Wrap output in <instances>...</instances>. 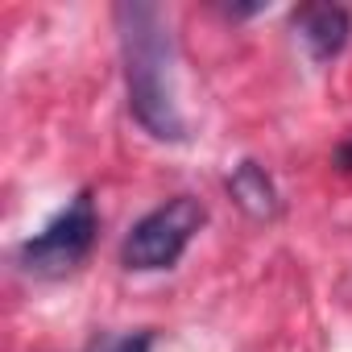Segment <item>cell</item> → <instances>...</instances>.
<instances>
[{"label": "cell", "instance_id": "6da1fadb", "mask_svg": "<svg viewBox=\"0 0 352 352\" xmlns=\"http://www.w3.org/2000/svg\"><path fill=\"white\" fill-rule=\"evenodd\" d=\"M116 30L133 120L157 141H187V120L174 96V46L162 9L141 5V0L116 5Z\"/></svg>", "mask_w": 352, "mask_h": 352}, {"label": "cell", "instance_id": "7a4b0ae2", "mask_svg": "<svg viewBox=\"0 0 352 352\" xmlns=\"http://www.w3.org/2000/svg\"><path fill=\"white\" fill-rule=\"evenodd\" d=\"M204 224H208V208L195 195H174L129 228V236L120 245V265L137 270V274L170 270L187 253V245L195 241V232Z\"/></svg>", "mask_w": 352, "mask_h": 352}, {"label": "cell", "instance_id": "3957f363", "mask_svg": "<svg viewBox=\"0 0 352 352\" xmlns=\"http://www.w3.org/2000/svg\"><path fill=\"white\" fill-rule=\"evenodd\" d=\"M96 232H100L96 199H91V191H79L38 236H30L17 249V265L34 278H67L71 270H79L87 261Z\"/></svg>", "mask_w": 352, "mask_h": 352}, {"label": "cell", "instance_id": "277c9868", "mask_svg": "<svg viewBox=\"0 0 352 352\" xmlns=\"http://www.w3.org/2000/svg\"><path fill=\"white\" fill-rule=\"evenodd\" d=\"M294 30L315 63H331L352 38V13L344 5H302L294 13Z\"/></svg>", "mask_w": 352, "mask_h": 352}, {"label": "cell", "instance_id": "5b68a950", "mask_svg": "<svg viewBox=\"0 0 352 352\" xmlns=\"http://www.w3.org/2000/svg\"><path fill=\"white\" fill-rule=\"evenodd\" d=\"M228 195L236 199V208L253 220H274L282 212V199H278V187L274 179L257 166V162H241L232 174H228Z\"/></svg>", "mask_w": 352, "mask_h": 352}, {"label": "cell", "instance_id": "8992f818", "mask_svg": "<svg viewBox=\"0 0 352 352\" xmlns=\"http://www.w3.org/2000/svg\"><path fill=\"white\" fill-rule=\"evenodd\" d=\"M149 348H153V336H149V331H129V336L104 340L96 352H149Z\"/></svg>", "mask_w": 352, "mask_h": 352}, {"label": "cell", "instance_id": "52a82bcc", "mask_svg": "<svg viewBox=\"0 0 352 352\" xmlns=\"http://www.w3.org/2000/svg\"><path fill=\"white\" fill-rule=\"evenodd\" d=\"M228 17H253V13H265V5L257 0V5H224Z\"/></svg>", "mask_w": 352, "mask_h": 352}, {"label": "cell", "instance_id": "ba28073f", "mask_svg": "<svg viewBox=\"0 0 352 352\" xmlns=\"http://www.w3.org/2000/svg\"><path fill=\"white\" fill-rule=\"evenodd\" d=\"M336 166H340V170H352V141H344V145L336 149Z\"/></svg>", "mask_w": 352, "mask_h": 352}]
</instances>
